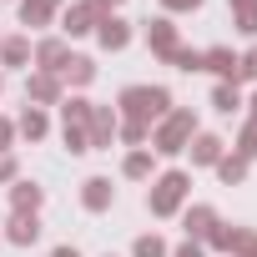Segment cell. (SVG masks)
I'll return each instance as SVG.
<instances>
[{
	"label": "cell",
	"mask_w": 257,
	"mask_h": 257,
	"mask_svg": "<svg viewBox=\"0 0 257 257\" xmlns=\"http://www.w3.org/2000/svg\"><path fill=\"white\" fill-rule=\"evenodd\" d=\"M172 66L192 76V71H202V51H187V46H177V56H172Z\"/></svg>",
	"instance_id": "29"
},
{
	"label": "cell",
	"mask_w": 257,
	"mask_h": 257,
	"mask_svg": "<svg viewBox=\"0 0 257 257\" xmlns=\"http://www.w3.org/2000/svg\"><path fill=\"white\" fill-rule=\"evenodd\" d=\"M217 252H227V257H257V232L252 227H227V222H217V232L207 237Z\"/></svg>",
	"instance_id": "5"
},
{
	"label": "cell",
	"mask_w": 257,
	"mask_h": 257,
	"mask_svg": "<svg viewBox=\"0 0 257 257\" xmlns=\"http://www.w3.org/2000/svg\"><path fill=\"white\" fill-rule=\"evenodd\" d=\"M61 137H66V152H91V101L86 96H66L61 101Z\"/></svg>",
	"instance_id": "3"
},
{
	"label": "cell",
	"mask_w": 257,
	"mask_h": 257,
	"mask_svg": "<svg viewBox=\"0 0 257 257\" xmlns=\"http://www.w3.org/2000/svg\"><path fill=\"white\" fill-rule=\"evenodd\" d=\"M172 257H202V242H182V247H177Z\"/></svg>",
	"instance_id": "34"
},
{
	"label": "cell",
	"mask_w": 257,
	"mask_h": 257,
	"mask_svg": "<svg viewBox=\"0 0 257 257\" xmlns=\"http://www.w3.org/2000/svg\"><path fill=\"white\" fill-rule=\"evenodd\" d=\"M132 257H172V247H167L157 232H142V237L132 242Z\"/></svg>",
	"instance_id": "26"
},
{
	"label": "cell",
	"mask_w": 257,
	"mask_h": 257,
	"mask_svg": "<svg viewBox=\"0 0 257 257\" xmlns=\"http://www.w3.org/2000/svg\"><path fill=\"white\" fill-rule=\"evenodd\" d=\"M227 11H232V26L242 36H257V0H227Z\"/></svg>",
	"instance_id": "21"
},
{
	"label": "cell",
	"mask_w": 257,
	"mask_h": 257,
	"mask_svg": "<svg viewBox=\"0 0 257 257\" xmlns=\"http://www.w3.org/2000/svg\"><path fill=\"white\" fill-rule=\"evenodd\" d=\"M0 86H6V76H0Z\"/></svg>",
	"instance_id": "38"
},
{
	"label": "cell",
	"mask_w": 257,
	"mask_h": 257,
	"mask_svg": "<svg viewBox=\"0 0 257 257\" xmlns=\"http://www.w3.org/2000/svg\"><path fill=\"white\" fill-rule=\"evenodd\" d=\"M11 142H16V121L0 116V152H11Z\"/></svg>",
	"instance_id": "33"
},
{
	"label": "cell",
	"mask_w": 257,
	"mask_h": 257,
	"mask_svg": "<svg viewBox=\"0 0 257 257\" xmlns=\"http://www.w3.org/2000/svg\"><path fill=\"white\" fill-rule=\"evenodd\" d=\"M237 81H257V46L247 56H237Z\"/></svg>",
	"instance_id": "30"
},
{
	"label": "cell",
	"mask_w": 257,
	"mask_h": 257,
	"mask_svg": "<svg viewBox=\"0 0 257 257\" xmlns=\"http://www.w3.org/2000/svg\"><path fill=\"white\" fill-rule=\"evenodd\" d=\"M187 192H192V177H187V172H162V177L152 182V192H147L152 217H177L182 202H187Z\"/></svg>",
	"instance_id": "4"
},
{
	"label": "cell",
	"mask_w": 257,
	"mask_h": 257,
	"mask_svg": "<svg viewBox=\"0 0 257 257\" xmlns=\"http://www.w3.org/2000/svg\"><path fill=\"white\" fill-rule=\"evenodd\" d=\"M237 106H242V91H237V81H217V91H212V111L232 116Z\"/></svg>",
	"instance_id": "23"
},
{
	"label": "cell",
	"mask_w": 257,
	"mask_h": 257,
	"mask_svg": "<svg viewBox=\"0 0 257 257\" xmlns=\"http://www.w3.org/2000/svg\"><path fill=\"white\" fill-rule=\"evenodd\" d=\"M41 202H46V187H36V182L11 187V212H41Z\"/></svg>",
	"instance_id": "19"
},
{
	"label": "cell",
	"mask_w": 257,
	"mask_h": 257,
	"mask_svg": "<svg viewBox=\"0 0 257 257\" xmlns=\"http://www.w3.org/2000/svg\"><path fill=\"white\" fill-rule=\"evenodd\" d=\"M56 6H61V0H21V26H26V31H41V26H51Z\"/></svg>",
	"instance_id": "18"
},
{
	"label": "cell",
	"mask_w": 257,
	"mask_h": 257,
	"mask_svg": "<svg viewBox=\"0 0 257 257\" xmlns=\"http://www.w3.org/2000/svg\"><path fill=\"white\" fill-rule=\"evenodd\" d=\"M147 46H152L162 61H172L177 46H182V36H177V26H172L167 16H157V21H147Z\"/></svg>",
	"instance_id": "10"
},
{
	"label": "cell",
	"mask_w": 257,
	"mask_h": 257,
	"mask_svg": "<svg viewBox=\"0 0 257 257\" xmlns=\"http://www.w3.org/2000/svg\"><path fill=\"white\" fill-rule=\"evenodd\" d=\"M26 61H31V41H26V36L0 41V66H26Z\"/></svg>",
	"instance_id": "24"
},
{
	"label": "cell",
	"mask_w": 257,
	"mask_h": 257,
	"mask_svg": "<svg viewBox=\"0 0 257 257\" xmlns=\"http://www.w3.org/2000/svg\"><path fill=\"white\" fill-rule=\"evenodd\" d=\"M187 152H192V167H217V162H222V137L197 132V137L187 142Z\"/></svg>",
	"instance_id": "14"
},
{
	"label": "cell",
	"mask_w": 257,
	"mask_h": 257,
	"mask_svg": "<svg viewBox=\"0 0 257 257\" xmlns=\"http://www.w3.org/2000/svg\"><path fill=\"white\" fill-rule=\"evenodd\" d=\"M81 202H86V212H106V207L116 202L111 177H86V182H81Z\"/></svg>",
	"instance_id": "12"
},
{
	"label": "cell",
	"mask_w": 257,
	"mask_h": 257,
	"mask_svg": "<svg viewBox=\"0 0 257 257\" xmlns=\"http://www.w3.org/2000/svg\"><path fill=\"white\" fill-rule=\"evenodd\" d=\"M237 157H242V162H257V116H247V126H242V137H237Z\"/></svg>",
	"instance_id": "27"
},
{
	"label": "cell",
	"mask_w": 257,
	"mask_h": 257,
	"mask_svg": "<svg viewBox=\"0 0 257 257\" xmlns=\"http://www.w3.org/2000/svg\"><path fill=\"white\" fill-rule=\"evenodd\" d=\"M31 56H36V66H41V71H51V76H56V71L66 66V56H71V51H66V41H61V36H51V41H41Z\"/></svg>",
	"instance_id": "16"
},
{
	"label": "cell",
	"mask_w": 257,
	"mask_h": 257,
	"mask_svg": "<svg viewBox=\"0 0 257 257\" xmlns=\"http://www.w3.org/2000/svg\"><path fill=\"white\" fill-rule=\"evenodd\" d=\"M106 257H111V252H106Z\"/></svg>",
	"instance_id": "39"
},
{
	"label": "cell",
	"mask_w": 257,
	"mask_h": 257,
	"mask_svg": "<svg viewBox=\"0 0 257 257\" xmlns=\"http://www.w3.org/2000/svg\"><path fill=\"white\" fill-rule=\"evenodd\" d=\"M26 106H61V76H51V71H36L31 81H26Z\"/></svg>",
	"instance_id": "6"
},
{
	"label": "cell",
	"mask_w": 257,
	"mask_h": 257,
	"mask_svg": "<svg viewBox=\"0 0 257 257\" xmlns=\"http://www.w3.org/2000/svg\"><path fill=\"white\" fill-rule=\"evenodd\" d=\"M96 41H101V51H126V46H132V21L101 16L96 21Z\"/></svg>",
	"instance_id": "11"
},
{
	"label": "cell",
	"mask_w": 257,
	"mask_h": 257,
	"mask_svg": "<svg viewBox=\"0 0 257 257\" xmlns=\"http://www.w3.org/2000/svg\"><path fill=\"white\" fill-rule=\"evenodd\" d=\"M96 6H101V11H106V16H111V11H116V6H121V0H96Z\"/></svg>",
	"instance_id": "36"
},
{
	"label": "cell",
	"mask_w": 257,
	"mask_h": 257,
	"mask_svg": "<svg viewBox=\"0 0 257 257\" xmlns=\"http://www.w3.org/2000/svg\"><path fill=\"white\" fill-rule=\"evenodd\" d=\"M152 167H157V162H152V152H147V147H137L132 157L121 162V177H132V182H152Z\"/></svg>",
	"instance_id": "22"
},
{
	"label": "cell",
	"mask_w": 257,
	"mask_h": 257,
	"mask_svg": "<svg viewBox=\"0 0 257 257\" xmlns=\"http://www.w3.org/2000/svg\"><path fill=\"white\" fill-rule=\"evenodd\" d=\"M116 132H121V142H126V147H142V142L152 137V126H142V121H121Z\"/></svg>",
	"instance_id": "28"
},
{
	"label": "cell",
	"mask_w": 257,
	"mask_h": 257,
	"mask_svg": "<svg viewBox=\"0 0 257 257\" xmlns=\"http://www.w3.org/2000/svg\"><path fill=\"white\" fill-rule=\"evenodd\" d=\"M217 177H222L227 187H242V182H247V162L232 152V157H222V162H217Z\"/></svg>",
	"instance_id": "25"
},
{
	"label": "cell",
	"mask_w": 257,
	"mask_h": 257,
	"mask_svg": "<svg viewBox=\"0 0 257 257\" xmlns=\"http://www.w3.org/2000/svg\"><path fill=\"white\" fill-rule=\"evenodd\" d=\"M51 257H81V252H76L71 242H61V247H51Z\"/></svg>",
	"instance_id": "35"
},
{
	"label": "cell",
	"mask_w": 257,
	"mask_h": 257,
	"mask_svg": "<svg viewBox=\"0 0 257 257\" xmlns=\"http://www.w3.org/2000/svg\"><path fill=\"white\" fill-rule=\"evenodd\" d=\"M16 172H21L16 157H11V152H0V182H16Z\"/></svg>",
	"instance_id": "32"
},
{
	"label": "cell",
	"mask_w": 257,
	"mask_h": 257,
	"mask_svg": "<svg viewBox=\"0 0 257 257\" xmlns=\"http://www.w3.org/2000/svg\"><path fill=\"white\" fill-rule=\"evenodd\" d=\"M116 106H91V152H111V137H116Z\"/></svg>",
	"instance_id": "7"
},
{
	"label": "cell",
	"mask_w": 257,
	"mask_h": 257,
	"mask_svg": "<svg viewBox=\"0 0 257 257\" xmlns=\"http://www.w3.org/2000/svg\"><path fill=\"white\" fill-rule=\"evenodd\" d=\"M192 137H197V116H192L187 106H172V111L157 121V132H152V152H157V157H177V152H187Z\"/></svg>",
	"instance_id": "2"
},
{
	"label": "cell",
	"mask_w": 257,
	"mask_h": 257,
	"mask_svg": "<svg viewBox=\"0 0 257 257\" xmlns=\"http://www.w3.org/2000/svg\"><path fill=\"white\" fill-rule=\"evenodd\" d=\"M207 0H162V11H172V16H187V11H202Z\"/></svg>",
	"instance_id": "31"
},
{
	"label": "cell",
	"mask_w": 257,
	"mask_h": 257,
	"mask_svg": "<svg viewBox=\"0 0 257 257\" xmlns=\"http://www.w3.org/2000/svg\"><path fill=\"white\" fill-rule=\"evenodd\" d=\"M182 222H187V242H207V237L217 232V207L197 202V207H192V212H187Z\"/></svg>",
	"instance_id": "13"
},
{
	"label": "cell",
	"mask_w": 257,
	"mask_h": 257,
	"mask_svg": "<svg viewBox=\"0 0 257 257\" xmlns=\"http://www.w3.org/2000/svg\"><path fill=\"white\" fill-rule=\"evenodd\" d=\"M16 132H21L26 142H41V137L51 132V121H46V111H41V106H26V111H21V121H16Z\"/></svg>",
	"instance_id": "20"
},
{
	"label": "cell",
	"mask_w": 257,
	"mask_h": 257,
	"mask_svg": "<svg viewBox=\"0 0 257 257\" xmlns=\"http://www.w3.org/2000/svg\"><path fill=\"white\" fill-rule=\"evenodd\" d=\"M247 106H252V116H257V91H252V96H247Z\"/></svg>",
	"instance_id": "37"
},
{
	"label": "cell",
	"mask_w": 257,
	"mask_h": 257,
	"mask_svg": "<svg viewBox=\"0 0 257 257\" xmlns=\"http://www.w3.org/2000/svg\"><path fill=\"white\" fill-rule=\"evenodd\" d=\"M56 76H61L66 86H91V81H96V61H91V56H66V66H61Z\"/></svg>",
	"instance_id": "17"
},
{
	"label": "cell",
	"mask_w": 257,
	"mask_h": 257,
	"mask_svg": "<svg viewBox=\"0 0 257 257\" xmlns=\"http://www.w3.org/2000/svg\"><path fill=\"white\" fill-rule=\"evenodd\" d=\"M202 71H217L222 81H237V51H227V46H207V51H202Z\"/></svg>",
	"instance_id": "15"
},
{
	"label": "cell",
	"mask_w": 257,
	"mask_h": 257,
	"mask_svg": "<svg viewBox=\"0 0 257 257\" xmlns=\"http://www.w3.org/2000/svg\"><path fill=\"white\" fill-rule=\"evenodd\" d=\"M0 237L16 242V247H36V242H41V217H36V212H11V222H6Z\"/></svg>",
	"instance_id": "9"
},
{
	"label": "cell",
	"mask_w": 257,
	"mask_h": 257,
	"mask_svg": "<svg viewBox=\"0 0 257 257\" xmlns=\"http://www.w3.org/2000/svg\"><path fill=\"white\" fill-rule=\"evenodd\" d=\"M116 106H121L116 116L152 126V121H162V116L172 111V91H167V86H126V91L116 96Z\"/></svg>",
	"instance_id": "1"
},
{
	"label": "cell",
	"mask_w": 257,
	"mask_h": 257,
	"mask_svg": "<svg viewBox=\"0 0 257 257\" xmlns=\"http://www.w3.org/2000/svg\"><path fill=\"white\" fill-rule=\"evenodd\" d=\"M101 16H106V11L96 6V0H76V6L66 11V21H61V31H66V36H91Z\"/></svg>",
	"instance_id": "8"
}]
</instances>
